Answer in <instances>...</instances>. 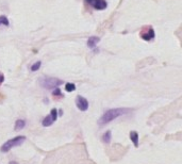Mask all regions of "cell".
<instances>
[{
	"label": "cell",
	"instance_id": "obj_14",
	"mask_svg": "<svg viewBox=\"0 0 182 164\" xmlns=\"http://www.w3.org/2000/svg\"><path fill=\"white\" fill-rule=\"evenodd\" d=\"M50 116L52 117L53 121H56V119H58V111H56V109H52V110H51V112H50Z\"/></svg>",
	"mask_w": 182,
	"mask_h": 164
},
{
	"label": "cell",
	"instance_id": "obj_4",
	"mask_svg": "<svg viewBox=\"0 0 182 164\" xmlns=\"http://www.w3.org/2000/svg\"><path fill=\"white\" fill-rule=\"evenodd\" d=\"M139 35L144 40H151L154 37V30L150 26H145V27L142 28V30L139 32Z\"/></svg>",
	"mask_w": 182,
	"mask_h": 164
},
{
	"label": "cell",
	"instance_id": "obj_12",
	"mask_svg": "<svg viewBox=\"0 0 182 164\" xmlns=\"http://www.w3.org/2000/svg\"><path fill=\"white\" fill-rule=\"evenodd\" d=\"M75 90H76V85L74 83H66L65 91H67V92H74Z\"/></svg>",
	"mask_w": 182,
	"mask_h": 164
},
{
	"label": "cell",
	"instance_id": "obj_6",
	"mask_svg": "<svg viewBox=\"0 0 182 164\" xmlns=\"http://www.w3.org/2000/svg\"><path fill=\"white\" fill-rule=\"evenodd\" d=\"M86 1L96 10H105L108 6L105 0H86Z\"/></svg>",
	"mask_w": 182,
	"mask_h": 164
},
{
	"label": "cell",
	"instance_id": "obj_10",
	"mask_svg": "<svg viewBox=\"0 0 182 164\" xmlns=\"http://www.w3.org/2000/svg\"><path fill=\"white\" fill-rule=\"evenodd\" d=\"M43 126H45V127H49V126H51V125L53 124V119L52 117L50 116V115H48V116H46V117L43 119Z\"/></svg>",
	"mask_w": 182,
	"mask_h": 164
},
{
	"label": "cell",
	"instance_id": "obj_11",
	"mask_svg": "<svg viewBox=\"0 0 182 164\" xmlns=\"http://www.w3.org/2000/svg\"><path fill=\"white\" fill-rule=\"evenodd\" d=\"M111 137H112L111 131L109 130V131H107V132H105L103 135H102V139L101 140H102V142H103V143H107V144H108V143L111 142Z\"/></svg>",
	"mask_w": 182,
	"mask_h": 164
},
{
	"label": "cell",
	"instance_id": "obj_8",
	"mask_svg": "<svg viewBox=\"0 0 182 164\" xmlns=\"http://www.w3.org/2000/svg\"><path fill=\"white\" fill-rule=\"evenodd\" d=\"M130 139L133 142L135 147H139V133L136 131H131L130 132Z\"/></svg>",
	"mask_w": 182,
	"mask_h": 164
},
{
	"label": "cell",
	"instance_id": "obj_16",
	"mask_svg": "<svg viewBox=\"0 0 182 164\" xmlns=\"http://www.w3.org/2000/svg\"><path fill=\"white\" fill-rule=\"evenodd\" d=\"M0 25L9 26V20L6 16H0Z\"/></svg>",
	"mask_w": 182,
	"mask_h": 164
},
{
	"label": "cell",
	"instance_id": "obj_2",
	"mask_svg": "<svg viewBox=\"0 0 182 164\" xmlns=\"http://www.w3.org/2000/svg\"><path fill=\"white\" fill-rule=\"evenodd\" d=\"M63 83V81L58 79V78H52V77H46L42 78L40 80V84L44 89H48V90H54L58 87H60Z\"/></svg>",
	"mask_w": 182,
	"mask_h": 164
},
{
	"label": "cell",
	"instance_id": "obj_13",
	"mask_svg": "<svg viewBox=\"0 0 182 164\" xmlns=\"http://www.w3.org/2000/svg\"><path fill=\"white\" fill-rule=\"evenodd\" d=\"M52 95L54 98H62L63 97V94L61 93V91L59 89H54V91L52 92Z\"/></svg>",
	"mask_w": 182,
	"mask_h": 164
},
{
	"label": "cell",
	"instance_id": "obj_17",
	"mask_svg": "<svg viewBox=\"0 0 182 164\" xmlns=\"http://www.w3.org/2000/svg\"><path fill=\"white\" fill-rule=\"evenodd\" d=\"M3 81H4V76H3V74H1V73H0V85L2 84Z\"/></svg>",
	"mask_w": 182,
	"mask_h": 164
},
{
	"label": "cell",
	"instance_id": "obj_18",
	"mask_svg": "<svg viewBox=\"0 0 182 164\" xmlns=\"http://www.w3.org/2000/svg\"><path fill=\"white\" fill-rule=\"evenodd\" d=\"M10 164H17V163H15V162H10Z\"/></svg>",
	"mask_w": 182,
	"mask_h": 164
},
{
	"label": "cell",
	"instance_id": "obj_1",
	"mask_svg": "<svg viewBox=\"0 0 182 164\" xmlns=\"http://www.w3.org/2000/svg\"><path fill=\"white\" fill-rule=\"evenodd\" d=\"M129 112H130L129 109H126V108L111 109V110H108L105 114L102 115L98 123H99V125H107V124H109L110 121H113V119L119 117V116H121V115H123V114H127V113H129Z\"/></svg>",
	"mask_w": 182,
	"mask_h": 164
},
{
	"label": "cell",
	"instance_id": "obj_5",
	"mask_svg": "<svg viewBox=\"0 0 182 164\" xmlns=\"http://www.w3.org/2000/svg\"><path fill=\"white\" fill-rule=\"evenodd\" d=\"M76 105H77L78 109L80 111H86L87 109H89V101H87V99L82 96H77V98H76Z\"/></svg>",
	"mask_w": 182,
	"mask_h": 164
},
{
	"label": "cell",
	"instance_id": "obj_3",
	"mask_svg": "<svg viewBox=\"0 0 182 164\" xmlns=\"http://www.w3.org/2000/svg\"><path fill=\"white\" fill-rule=\"evenodd\" d=\"M26 141V137L24 135H19L16 136L14 139H11L9 141H6L2 146H1V151L2 152H8L9 150H11L12 148L16 147V146H19L20 144Z\"/></svg>",
	"mask_w": 182,
	"mask_h": 164
},
{
	"label": "cell",
	"instance_id": "obj_9",
	"mask_svg": "<svg viewBox=\"0 0 182 164\" xmlns=\"http://www.w3.org/2000/svg\"><path fill=\"white\" fill-rule=\"evenodd\" d=\"M26 126V121L24 119H18V121H16L15 123V130L16 131H20L22 130Z\"/></svg>",
	"mask_w": 182,
	"mask_h": 164
},
{
	"label": "cell",
	"instance_id": "obj_7",
	"mask_svg": "<svg viewBox=\"0 0 182 164\" xmlns=\"http://www.w3.org/2000/svg\"><path fill=\"white\" fill-rule=\"evenodd\" d=\"M99 37L97 36H91L89 40H87V46L90 47V48H92V49H94L96 47V45L99 43Z\"/></svg>",
	"mask_w": 182,
	"mask_h": 164
},
{
	"label": "cell",
	"instance_id": "obj_15",
	"mask_svg": "<svg viewBox=\"0 0 182 164\" xmlns=\"http://www.w3.org/2000/svg\"><path fill=\"white\" fill-rule=\"evenodd\" d=\"M40 64H42V62H40V61H38V62H36V63H34L33 65L31 66V70H32V71H36L37 69H40Z\"/></svg>",
	"mask_w": 182,
	"mask_h": 164
}]
</instances>
